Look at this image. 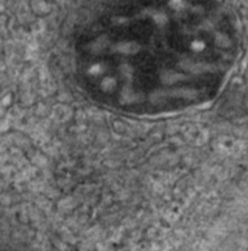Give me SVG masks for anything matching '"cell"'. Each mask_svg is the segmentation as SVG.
Returning <instances> with one entry per match:
<instances>
[{"label": "cell", "mask_w": 248, "mask_h": 251, "mask_svg": "<svg viewBox=\"0 0 248 251\" xmlns=\"http://www.w3.org/2000/svg\"><path fill=\"white\" fill-rule=\"evenodd\" d=\"M239 50L221 3H144L110 9L83 31L76 70L88 93L124 113H177L209 102Z\"/></svg>", "instance_id": "1"}]
</instances>
